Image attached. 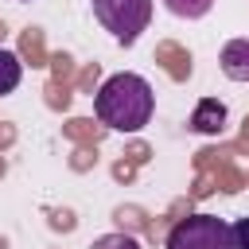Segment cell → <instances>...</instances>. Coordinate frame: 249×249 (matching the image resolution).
<instances>
[{
  "instance_id": "1",
  "label": "cell",
  "mask_w": 249,
  "mask_h": 249,
  "mask_svg": "<svg viewBox=\"0 0 249 249\" xmlns=\"http://www.w3.org/2000/svg\"><path fill=\"white\" fill-rule=\"evenodd\" d=\"M93 113L113 132H140L156 113V93H152L148 78L121 70L101 82V89L93 97Z\"/></svg>"
},
{
  "instance_id": "2",
  "label": "cell",
  "mask_w": 249,
  "mask_h": 249,
  "mask_svg": "<svg viewBox=\"0 0 249 249\" xmlns=\"http://www.w3.org/2000/svg\"><path fill=\"white\" fill-rule=\"evenodd\" d=\"M167 249H237L233 230L218 214H191L171 226Z\"/></svg>"
},
{
  "instance_id": "3",
  "label": "cell",
  "mask_w": 249,
  "mask_h": 249,
  "mask_svg": "<svg viewBox=\"0 0 249 249\" xmlns=\"http://www.w3.org/2000/svg\"><path fill=\"white\" fill-rule=\"evenodd\" d=\"M93 16L117 43L132 47L152 19V0H93Z\"/></svg>"
},
{
  "instance_id": "4",
  "label": "cell",
  "mask_w": 249,
  "mask_h": 249,
  "mask_svg": "<svg viewBox=\"0 0 249 249\" xmlns=\"http://www.w3.org/2000/svg\"><path fill=\"white\" fill-rule=\"evenodd\" d=\"M191 128L202 132V136H218L226 128V105L218 97H202L195 105V113H191Z\"/></svg>"
},
{
  "instance_id": "5",
  "label": "cell",
  "mask_w": 249,
  "mask_h": 249,
  "mask_svg": "<svg viewBox=\"0 0 249 249\" xmlns=\"http://www.w3.org/2000/svg\"><path fill=\"white\" fill-rule=\"evenodd\" d=\"M222 62V74L230 82H249V39H230L218 54Z\"/></svg>"
},
{
  "instance_id": "6",
  "label": "cell",
  "mask_w": 249,
  "mask_h": 249,
  "mask_svg": "<svg viewBox=\"0 0 249 249\" xmlns=\"http://www.w3.org/2000/svg\"><path fill=\"white\" fill-rule=\"evenodd\" d=\"M19 78H23V62H19V54H16V51H0V97L12 93V89L19 86Z\"/></svg>"
},
{
  "instance_id": "7",
  "label": "cell",
  "mask_w": 249,
  "mask_h": 249,
  "mask_svg": "<svg viewBox=\"0 0 249 249\" xmlns=\"http://www.w3.org/2000/svg\"><path fill=\"white\" fill-rule=\"evenodd\" d=\"M163 4H167V12L179 16V19H202V16L214 8V0H163Z\"/></svg>"
},
{
  "instance_id": "8",
  "label": "cell",
  "mask_w": 249,
  "mask_h": 249,
  "mask_svg": "<svg viewBox=\"0 0 249 249\" xmlns=\"http://www.w3.org/2000/svg\"><path fill=\"white\" fill-rule=\"evenodd\" d=\"M89 249H140V241L132 233H101V237H93Z\"/></svg>"
},
{
  "instance_id": "9",
  "label": "cell",
  "mask_w": 249,
  "mask_h": 249,
  "mask_svg": "<svg viewBox=\"0 0 249 249\" xmlns=\"http://www.w3.org/2000/svg\"><path fill=\"white\" fill-rule=\"evenodd\" d=\"M230 230H233V241H237V249H249V218H237Z\"/></svg>"
}]
</instances>
